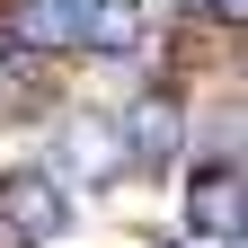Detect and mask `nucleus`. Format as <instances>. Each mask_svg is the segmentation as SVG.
Segmentation results:
<instances>
[{
	"mask_svg": "<svg viewBox=\"0 0 248 248\" xmlns=\"http://www.w3.org/2000/svg\"><path fill=\"white\" fill-rule=\"evenodd\" d=\"M186 9H195V0H186Z\"/></svg>",
	"mask_w": 248,
	"mask_h": 248,
	"instance_id": "8",
	"label": "nucleus"
},
{
	"mask_svg": "<svg viewBox=\"0 0 248 248\" xmlns=\"http://www.w3.org/2000/svg\"><path fill=\"white\" fill-rule=\"evenodd\" d=\"M0 248H36V239H18V231H9V222H0Z\"/></svg>",
	"mask_w": 248,
	"mask_h": 248,
	"instance_id": "7",
	"label": "nucleus"
},
{
	"mask_svg": "<svg viewBox=\"0 0 248 248\" xmlns=\"http://www.w3.org/2000/svg\"><path fill=\"white\" fill-rule=\"evenodd\" d=\"M195 9H204V18H222V27H239V18H248V0H195Z\"/></svg>",
	"mask_w": 248,
	"mask_h": 248,
	"instance_id": "6",
	"label": "nucleus"
},
{
	"mask_svg": "<svg viewBox=\"0 0 248 248\" xmlns=\"http://www.w3.org/2000/svg\"><path fill=\"white\" fill-rule=\"evenodd\" d=\"M80 45H98V53H133V45H142V0H89Z\"/></svg>",
	"mask_w": 248,
	"mask_h": 248,
	"instance_id": "5",
	"label": "nucleus"
},
{
	"mask_svg": "<svg viewBox=\"0 0 248 248\" xmlns=\"http://www.w3.org/2000/svg\"><path fill=\"white\" fill-rule=\"evenodd\" d=\"M80 18H89V0H9V36L27 53H71Z\"/></svg>",
	"mask_w": 248,
	"mask_h": 248,
	"instance_id": "3",
	"label": "nucleus"
},
{
	"mask_svg": "<svg viewBox=\"0 0 248 248\" xmlns=\"http://www.w3.org/2000/svg\"><path fill=\"white\" fill-rule=\"evenodd\" d=\"M186 231H213V239L239 231V169L231 160H213V169L186 177Z\"/></svg>",
	"mask_w": 248,
	"mask_h": 248,
	"instance_id": "4",
	"label": "nucleus"
},
{
	"mask_svg": "<svg viewBox=\"0 0 248 248\" xmlns=\"http://www.w3.org/2000/svg\"><path fill=\"white\" fill-rule=\"evenodd\" d=\"M0 222H9L18 239H62L71 231V186H62L53 169H0Z\"/></svg>",
	"mask_w": 248,
	"mask_h": 248,
	"instance_id": "1",
	"label": "nucleus"
},
{
	"mask_svg": "<svg viewBox=\"0 0 248 248\" xmlns=\"http://www.w3.org/2000/svg\"><path fill=\"white\" fill-rule=\"evenodd\" d=\"M115 142H124V151H115L124 169H169V160H177V142H186V107L169 98V89H142V98L124 107Z\"/></svg>",
	"mask_w": 248,
	"mask_h": 248,
	"instance_id": "2",
	"label": "nucleus"
}]
</instances>
